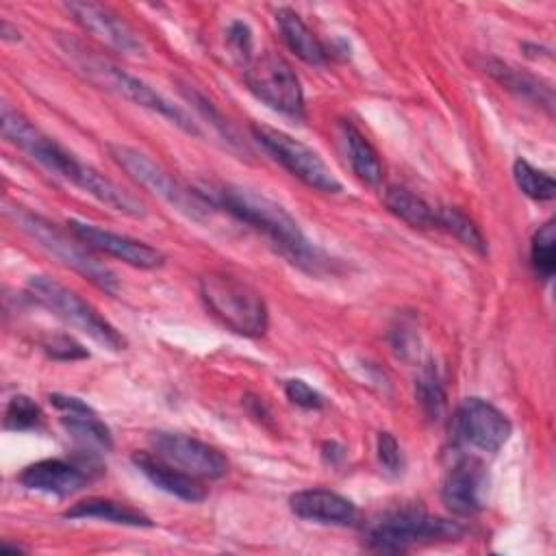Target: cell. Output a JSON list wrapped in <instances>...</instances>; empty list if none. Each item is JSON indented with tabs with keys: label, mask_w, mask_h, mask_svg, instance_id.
Instances as JSON below:
<instances>
[{
	"label": "cell",
	"mask_w": 556,
	"mask_h": 556,
	"mask_svg": "<svg viewBox=\"0 0 556 556\" xmlns=\"http://www.w3.org/2000/svg\"><path fill=\"white\" fill-rule=\"evenodd\" d=\"M100 471H102V465L98 463V454L83 452V456H78L76 460H63V458L37 460L20 471L17 482L30 491L67 497L83 491Z\"/></svg>",
	"instance_id": "cell-11"
},
{
	"label": "cell",
	"mask_w": 556,
	"mask_h": 556,
	"mask_svg": "<svg viewBox=\"0 0 556 556\" xmlns=\"http://www.w3.org/2000/svg\"><path fill=\"white\" fill-rule=\"evenodd\" d=\"M26 287L33 300H37L43 308H48L67 326L87 334L98 345L111 352H119L126 348V339L115 330V326L109 324L85 298H80L70 287L48 276H30Z\"/></svg>",
	"instance_id": "cell-8"
},
{
	"label": "cell",
	"mask_w": 556,
	"mask_h": 556,
	"mask_svg": "<svg viewBox=\"0 0 556 556\" xmlns=\"http://www.w3.org/2000/svg\"><path fill=\"white\" fill-rule=\"evenodd\" d=\"M9 215L13 217V222L41 248L46 250L50 256H54L59 263H63L65 267L74 269L76 274H80L83 278H87L91 285H96L98 289L106 291V293H117L119 291V280L117 274L104 265L102 261H98L91 250L74 235H67L65 230H61L56 224H52L50 219L30 213L22 206H15L9 211Z\"/></svg>",
	"instance_id": "cell-5"
},
{
	"label": "cell",
	"mask_w": 556,
	"mask_h": 556,
	"mask_svg": "<svg viewBox=\"0 0 556 556\" xmlns=\"http://www.w3.org/2000/svg\"><path fill=\"white\" fill-rule=\"evenodd\" d=\"M489 473L476 456H460L445 471L441 482V500L445 508L458 517H473L484 508Z\"/></svg>",
	"instance_id": "cell-15"
},
{
	"label": "cell",
	"mask_w": 556,
	"mask_h": 556,
	"mask_svg": "<svg viewBox=\"0 0 556 556\" xmlns=\"http://www.w3.org/2000/svg\"><path fill=\"white\" fill-rule=\"evenodd\" d=\"M48 400L54 408L61 410V424L80 445V452L100 454L113 447L111 430L104 426V421L98 419L96 410L87 402L63 393H52Z\"/></svg>",
	"instance_id": "cell-17"
},
{
	"label": "cell",
	"mask_w": 556,
	"mask_h": 556,
	"mask_svg": "<svg viewBox=\"0 0 556 556\" xmlns=\"http://www.w3.org/2000/svg\"><path fill=\"white\" fill-rule=\"evenodd\" d=\"M532 269L541 280H549L556 269V228L554 222L547 219L532 237L530 245Z\"/></svg>",
	"instance_id": "cell-28"
},
{
	"label": "cell",
	"mask_w": 556,
	"mask_h": 556,
	"mask_svg": "<svg viewBox=\"0 0 556 556\" xmlns=\"http://www.w3.org/2000/svg\"><path fill=\"white\" fill-rule=\"evenodd\" d=\"M276 24L282 33V39L308 65H321L326 61V48L315 37V33L306 26V22L289 7L276 9Z\"/></svg>",
	"instance_id": "cell-21"
},
{
	"label": "cell",
	"mask_w": 556,
	"mask_h": 556,
	"mask_svg": "<svg viewBox=\"0 0 556 556\" xmlns=\"http://www.w3.org/2000/svg\"><path fill=\"white\" fill-rule=\"evenodd\" d=\"M200 191L213 204V208H224L235 219L263 232L271 245L300 269L308 274H321L330 269V258L308 241L300 224L278 202L235 185H217Z\"/></svg>",
	"instance_id": "cell-2"
},
{
	"label": "cell",
	"mask_w": 556,
	"mask_h": 556,
	"mask_svg": "<svg viewBox=\"0 0 556 556\" xmlns=\"http://www.w3.org/2000/svg\"><path fill=\"white\" fill-rule=\"evenodd\" d=\"M289 508L300 519L326 526H352L358 519L356 504L328 489L298 491L289 497Z\"/></svg>",
	"instance_id": "cell-18"
},
{
	"label": "cell",
	"mask_w": 556,
	"mask_h": 556,
	"mask_svg": "<svg viewBox=\"0 0 556 556\" xmlns=\"http://www.w3.org/2000/svg\"><path fill=\"white\" fill-rule=\"evenodd\" d=\"M65 52L70 54V59L78 67V72L87 80H91L93 85H98V87H102V89H106V91H111V93H115V96L137 104V106H143V109H150V111L163 115L165 119L176 124L187 135H195V137L202 135L198 124L193 122V117L185 109H180L178 104L167 100L163 93L152 89L146 80L128 74L119 65H115L109 59H102V56L80 48L74 41L65 43Z\"/></svg>",
	"instance_id": "cell-3"
},
{
	"label": "cell",
	"mask_w": 556,
	"mask_h": 556,
	"mask_svg": "<svg viewBox=\"0 0 556 556\" xmlns=\"http://www.w3.org/2000/svg\"><path fill=\"white\" fill-rule=\"evenodd\" d=\"M376 452H378V460L380 465L391 471V473H400L404 467V456L400 450V443L395 441V437L391 432H380L376 439Z\"/></svg>",
	"instance_id": "cell-32"
},
{
	"label": "cell",
	"mask_w": 556,
	"mask_h": 556,
	"mask_svg": "<svg viewBox=\"0 0 556 556\" xmlns=\"http://www.w3.org/2000/svg\"><path fill=\"white\" fill-rule=\"evenodd\" d=\"M339 126H341V137L345 143L352 172L361 182L369 187H378L384 180V165L378 150L352 122L343 119Z\"/></svg>",
	"instance_id": "cell-20"
},
{
	"label": "cell",
	"mask_w": 556,
	"mask_h": 556,
	"mask_svg": "<svg viewBox=\"0 0 556 556\" xmlns=\"http://www.w3.org/2000/svg\"><path fill=\"white\" fill-rule=\"evenodd\" d=\"M67 228L74 237H78L89 250L109 254L113 258H119L126 265L139 267V269H156L165 263V254L139 239H132L128 235H119L106 228H100L89 222L80 219H70Z\"/></svg>",
	"instance_id": "cell-14"
},
{
	"label": "cell",
	"mask_w": 556,
	"mask_h": 556,
	"mask_svg": "<svg viewBox=\"0 0 556 556\" xmlns=\"http://www.w3.org/2000/svg\"><path fill=\"white\" fill-rule=\"evenodd\" d=\"M109 156L132 178L141 189L167 202L172 208L182 213L189 219L204 222L215 211L213 204L204 198L200 189L185 187L178 182L165 167H161L146 152L126 146V143H109Z\"/></svg>",
	"instance_id": "cell-7"
},
{
	"label": "cell",
	"mask_w": 556,
	"mask_h": 556,
	"mask_svg": "<svg viewBox=\"0 0 556 556\" xmlns=\"http://www.w3.org/2000/svg\"><path fill=\"white\" fill-rule=\"evenodd\" d=\"M513 178H515L517 187L521 189V193L528 195L530 200L549 202L556 195L554 178L547 172H543V169L534 167L532 163H528L526 159H517L513 163Z\"/></svg>",
	"instance_id": "cell-27"
},
{
	"label": "cell",
	"mask_w": 556,
	"mask_h": 556,
	"mask_svg": "<svg viewBox=\"0 0 556 556\" xmlns=\"http://www.w3.org/2000/svg\"><path fill=\"white\" fill-rule=\"evenodd\" d=\"M65 9L85 33L106 43L109 48L126 56H141L146 52L139 35L109 7L98 2H67Z\"/></svg>",
	"instance_id": "cell-16"
},
{
	"label": "cell",
	"mask_w": 556,
	"mask_h": 556,
	"mask_svg": "<svg viewBox=\"0 0 556 556\" xmlns=\"http://www.w3.org/2000/svg\"><path fill=\"white\" fill-rule=\"evenodd\" d=\"M415 397L421 406V410L426 413L428 419L439 421L445 415L447 408V400H445V389L441 384V378L434 369V365H426L421 367V371L417 374L415 380Z\"/></svg>",
	"instance_id": "cell-26"
},
{
	"label": "cell",
	"mask_w": 556,
	"mask_h": 556,
	"mask_svg": "<svg viewBox=\"0 0 556 556\" xmlns=\"http://www.w3.org/2000/svg\"><path fill=\"white\" fill-rule=\"evenodd\" d=\"M384 206L413 228H437V208L406 187L391 185L382 191Z\"/></svg>",
	"instance_id": "cell-24"
},
{
	"label": "cell",
	"mask_w": 556,
	"mask_h": 556,
	"mask_svg": "<svg viewBox=\"0 0 556 556\" xmlns=\"http://www.w3.org/2000/svg\"><path fill=\"white\" fill-rule=\"evenodd\" d=\"M226 39H228V46H230L232 54L239 61H243V65H248L252 61V30H250V26L245 22H239V20L232 22L228 26Z\"/></svg>",
	"instance_id": "cell-33"
},
{
	"label": "cell",
	"mask_w": 556,
	"mask_h": 556,
	"mask_svg": "<svg viewBox=\"0 0 556 556\" xmlns=\"http://www.w3.org/2000/svg\"><path fill=\"white\" fill-rule=\"evenodd\" d=\"M152 450L169 465L202 480H217L228 473V458L213 445L182 432H152Z\"/></svg>",
	"instance_id": "cell-13"
},
{
	"label": "cell",
	"mask_w": 556,
	"mask_h": 556,
	"mask_svg": "<svg viewBox=\"0 0 556 556\" xmlns=\"http://www.w3.org/2000/svg\"><path fill=\"white\" fill-rule=\"evenodd\" d=\"M182 93H185V98L198 109V111H202V115L204 117H208V122L224 135V137H228L230 141H232V132H230V126H228V122L219 115V111L215 109V104L211 102V100H206L195 87H191V85H185L182 89H180Z\"/></svg>",
	"instance_id": "cell-31"
},
{
	"label": "cell",
	"mask_w": 556,
	"mask_h": 556,
	"mask_svg": "<svg viewBox=\"0 0 556 556\" xmlns=\"http://www.w3.org/2000/svg\"><path fill=\"white\" fill-rule=\"evenodd\" d=\"M285 395L291 404L306 410H317L324 406V395L300 378H291L285 382Z\"/></svg>",
	"instance_id": "cell-30"
},
{
	"label": "cell",
	"mask_w": 556,
	"mask_h": 556,
	"mask_svg": "<svg viewBox=\"0 0 556 556\" xmlns=\"http://www.w3.org/2000/svg\"><path fill=\"white\" fill-rule=\"evenodd\" d=\"M200 295L206 308L235 334H265L269 311L263 295L250 282L226 271H208L200 278Z\"/></svg>",
	"instance_id": "cell-4"
},
{
	"label": "cell",
	"mask_w": 556,
	"mask_h": 556,
	"mask_svg": "<svg viewBox=\"0 0 556 556\" xmlns=\"http://www.w3.org/2000/svg\"><path fill=\"white\" fill-rule=\"evenodd\" d=\"M41 408L28 395H13L4 410V428L7 430H33L41 424Z\"/></svg>",
	"instance_id": "cell-29"
},
{
	"label": "cell",
	"mask_w": 556,
	"mask_h": 556,
	"mask_svg": "<svg viewBox=\"0 0 556 556\" xmlns=\"http://www.w3.org/2000/svg\"><path fill=\"white\" fill-rule=\"evenodd\" d=\"M252 135L258 141V146L278 161L289 174H293L298 180H302L306 187L321 191V193H339L341 182L330 172V167L324 163V159L302 143L300 139L291 137L285 130L254 124Z\"/></svg>",
	"instance_id": "cell-10"
},
{
	"label": "cell",
	"mask_w": 556,
	"mask_h": 556,
	"mask_svg": "<svg viewBox=\"0 0 556 556\" xmlns=\"http://www.w3.org/2000/svg\"><path fill=\"white\" fill-rule=\"evenodd\" d=\"M132 463L135 467L161 491L185 500V502H202L206 497V491L202 486V482L189 473H185L182 469L169 465L167 460H163L156 454L150 452H135L132 454Z\"/></svg>",
	"instance_id": "cell-19"
},
{
	"label": "cell",
	"mask_w": 556,
	"mask_h": 556,
	"mask_svg": "<svg viewBox=\"0 0 556 556\" xmlns=\"http://www.w3.org/2000/svg\"><path fill=\"white\" fill-rule=\"evenodd\" d=\"M0 124H2L4 139L17 146L22 152H26L35 163H39L50 174L72 182L74 187L89 193L111 211H117L126 217L146 215V206L139 198L122 189L117 182H113L91 165L78 161L72 152L59 146L52 137L43 135L28 117H24L20 111H15L7 102L2 104V111H0Z\"/></svg>",
	"instance_id": "cell-1"
},
{
	"label": "cell",
	"mask_w": 556,
	"mask_h": 556,
	"mask_svg": "<svg viewBox=\"0 0 556 556\" xmlns=\"http://www.w3.org/2000/svg\"><path fill=\"white\" fill-rule=\"evenodd\" d=\"M484 67H486V74H491L508 91H513V93L521 96L523 100H530V102L541 104L547 111H552L554 93H552V87L547 83H543L541 78H536L528 72H521V70H517L508 63H502L497 59H489Z\"/></svg>",
	"instance_id": "cell-23"
},
{
	"label": "cell",
	"mask_w": 556,
	"mask_h": 556,
	"mask_svg": "<svg viewBox=\"0 0 556 556\" xmlns=\"http://www.w3.org/2000/svg\"><path fill=\"white\" fill-rule=\"evenodd\" d=\"M63 515L67 519H104V521L119 523V526L152 528V519L146 513H141L128 504L109 500V497L80 500L72 508H67Z\"/></svg>",
	"instance_id": "cell-22"
},
{
	"label": "cell",
	"mask_w": 556,
	"mask_h": 556,
	"mask_svg": "<svg viewBox=\"0 0 556 556\" xmlns=\"http://www.w3.org/2000/svg\"><path fill=\"white\" fill-rule=\"evenodd\" d=\"M510 419L482 397L463 400L452 417V437L480 452H497L510 437Z\"/></svg>",
	"instance_id": "cell-12"
},
{
	"label": "cell",
	"mask_w": 556,
	"mask_h": 556,
	"mask_svg": "<svg viewBox=\"0 0 556 556\" xmlns=\"http://www.w3.org/2000/svg\"><path fill=\"white\" fill-rule=\"evenodd\" d=\"M437 228H445L447 232H452L463 245L471 248L478 254H486V239L480 232V228L458 208L454 206H441L437 208Z\"/></svg>",
	"instance_id": "cell-25"
},
{
	"label": "cell",
	"mask_w": 556,
	"mask_h": 556,
	"mask_svg": "<svg viewBox=\"0 0 556 556\" xmlns=\"http://www.w3.org/2000/svg\"><path fill=\"white\" fill-rule=\"evenodd\" d=\"M43 350L52 358H59V361H74V358H85L87 356V350L67 334H59V337L50 339L48 343H43Z\"/></svg>",
	"instance_id": "cell-34"
},
{
	"label": "cell",
	"mask_w": 556,
	"mask_h": 556,
	"mask_svg": "<svg viewBox=\"0 0 556 556\" xmlns=\"http://www.w3.org/2000/svg\"><path fill=\"white\" fill-rule=\"evenodd\" d=\"M0 35H2L4 41H20V39H22L17 26H11L7 20L0 22Z\"/></svg>",
	"instance_id": "cell-35"
},
{
	"label": "cell",
	"mask_w": 556,
	"mask_h": 556,
	"mask_svg": "<svg viewBox=\"0 0 556 556\" xmlns=\"http://www.w3.org/2000/svg\"><path fill=\"white\" fill-rule=\"evenodd\" d=\"M248 89L269 109L291 119H304V91L293 67L276 52L252 56L243 65Z\"/></svg>",
	"instance_id": "cell-9"
},
{
	"label": "cell",
	"mask_w": 556,
	"mask_h": 556,
	"mask_svg": "<svg viewBox=\"0 0 556 556\" xmlns=\"http://www.w3.org/2000/svg\"><path fill=\"white\" fill-rule=\"evenodd\" d=\"M463 534L456 521L430 515L421 506H397L384 510L367 526V545L378 552L397 554L421 543L452 541Z\"/></svg>",
	"instance_id": "cell-6"
}]
</instances>
